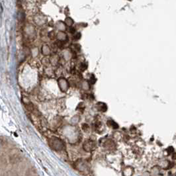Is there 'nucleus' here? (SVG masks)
<instances>
[{"instance_id":"obj_1","label":"nucleus","mask_w":176,"mask_h":176,"mask_svg":"<svg viewBox=\"0 0 176 176\" xmlns=\"http://www.w3.org/2000/svg\"><path fill=\"white\" fill-rule=\"evenodd\" d=\"M95 147V143L94 141L91 140L85 141V144H84V148L85 149L86 151L93 150V149Z\"/></svg>"},{"instance_id":"obj_2","label":"nucleus","mask_w":176,"mask_h":176,"mask_svg":"<svg viewBox=\"0 0 176 176\" xmlns=\"http://www.w3.org/2000/svg\"><path fill=\"white\" fill-rule=\"evenodd\" d=\"M97 106L99 111L104 112L107 110V105H106L105 103H98Z\"/></svg>"}]
</instances>
